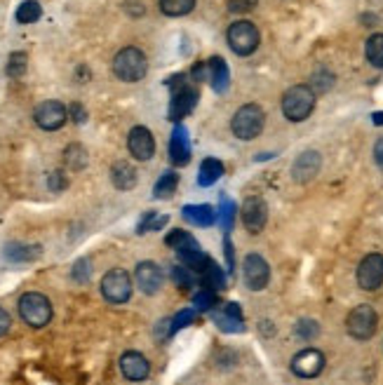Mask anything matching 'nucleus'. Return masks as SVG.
Returning <instances> with one entry per match:
<instances>
[{
  "label": "nucleus",
  "instance_id": "15",
  "mask_svg": "<svg viewBox=\"0 0 383 385\" xmlns=\"http://www.w3.org/2000/svg\"><path fill=\"white\" fill-rule=\"evenodd\" d=\"M134 282H137L139 291H144L146 296H153L163 289L165 275L158 263H153V261H141V263H137V268H134Z\"/></svg>",
  "mask_w": 383,
  "mask_h": 385
},
{
  "label": "nucleus",
  "instance_id": "49",
  "mask_svg": "<svg viewBox=\"0 0 383 385\" xmlns=\"http://www.w3.org/2000/svg\"><path fill=\"white\" fill-rule=\"evenodd\" d=\"M226 256H228V265H236V261H233V245H231V240H226Z\"/></svg>",
  "mask_w": 383,
  "mask_h": 385
},
{
  "label": "nucleus",
  "instance_id": "43",
  "mask_svg": "<svg viewBox=\"0 0 383 385\" xmlns=\"http://www.w3.org/2000/svg\"><path fill=\"white\" fill-rule=\"evenodd\" d=\"M125 12H127V15H132V17H141L146 12V8L141 5V0H127Z\"/></svg>",
  "mask_w": 383,
  "mask_h": 385
},
{
  "label": "nucleus",
  "instance_id": "48",
  "mask_svg": "<svg viewBox=\"0 0 383 385\" xmlns=\"http://www.w3.org/2000/svg\"><path fill=\"white\" fill-rule=\"evenodd\" d=\"M224 313H226V315H231V318L243 320V310H240L238 303H226V306H224Z\"/></svg>",
  "mask_w": 383,
  "mask_h": 385
},
{
  "label": "nucleus",
  "instance_id": "31",
  "mask_svg": "<svg viewBox=\"0 0 383 385\" xmlns=\"http://www.w3.org/2000/svg\"><path fill=\"white\" fill-rule=\"evenodd\" d=\"M168 245L172 247V249H177V252H181V249H193V247H200L197 245V240L193 238L190 233H186V231H172L170 235H168Z\"/></svg>",
  "mask_w": 383,
  "mask_h": 385
},
{
  "label": "nucleus",
  "instance_id": "24",
  "mask_svg": "<svg viewBox=\"0 0 383 385\" xmlns=\"http://www.w3.org/2000/svg\"><path fill=\"white\" fill-rule=\"evenodd\" d=\"M64 163L69 170L73 172H80L88 167V151H85V146L80 144H69L64 148Z\"/></svg>",
  "mask_w": 383,
  "mask_h": 385
},
{
  "label": "nucleus",
  "instance_id": "18",
  "mask_svg": "<svg viewBox=\"0 0 383 385\" xmlns=\"http://www.w3.org/2000/svg\"><path fill=\"white\" fill-rule=\"evenodd\" d=\"M111 181L118 190H132L137 186V170L127 160H118L111 167Z\"/></svg>",
  "mask_w": 383,
  "mask_h": 385
},
{
  "label": "nucleus",
  "instance_id": "28",
  "mask_svg": "<svg viewBox=\"0 0 383 385\" xmlns=\"http://www.w3.org/2000/svg\"><path fill=\"white\" fill-rule=\"evenodd\" d=\"M5 256L10 261H17V263H24V261H33L40 256V247H28V245H8L5 247Z\"/></svg>",
  "mask_w": 383,
  "mask_h": 385
},
{
  "label": "nucleus",
  "instance_id": "32",
  "mask_svg": "<svg viewBox=\"0 0 383 385\" xmlns=\"http://www.w3.org/2000/svg\"><path fill=\"white\" fill-rule=\"evenodd\" d=\"M172 275H174L177 287H181V289H190V287H195V284L200 282V275H197V270L188 268V265H177Z\"/></svg>",
  "mask_w": 383,
  "mask_h": 385
},
{
  "label": "nucleus",
  "instance_id": "3",
  "mask_svg": "<svg viewBox=\"0 0 383 385\" xmlns=\"http://www.w3.org/2000/svg\"><path fill=\"white\" fill-rule=\"evenodd\" d=\"M263 127H266V113L259 104H245L231 117V132L240 141L256 139L263 132Z\"/></svg>",
  "mask_w": 383,
  "mask_h": 385
},
{
  "label": "nucleus",
  "instance_id": "30",
  "mask_svg": "<svg viewBox=\"0 0 383 385\" xmlns=\"http://www.w3.org/2000/svg\"><path fill=\"white\" fill-rule=\"evenodd\" d=\"M26 68H28L26 52H12L10 59H8V66H5V73H8L10 78L19 80V78L26 76Z\"/></svg>",
  "mask_w": 383,
  "mask_h": 385
},
{
  "label": "nucleus",
  "instance_id": "41",
  "mask_svg": "<svg viewBox=\"0 0 383 385\" xmlns=\"http://www.w3.org/2000/svg\"><path fill=\"white\" fill-rule=\"evenodd\" d=\"M172 334H174V322H172V320H160L158 327H156V336L160 341H165V338H170Z\"/></svg>",
  "mask_w": 383,
  "mask_h": 385
},
{
  "label": "nucleus",
  "instance_id": "20",
  "mask_svg": "<svg viewBox=\"0 0 383 385\" xmlns=\"http://www.w3.org/2000/svg\"><path fill=\"white\" fill-rule=\"evenodd\" d=\"M184 219L190 221L193 226H212L216 221V212L212 204H188V207H184Z\"/></svg>",
  "mask_w": 383,
  "mask_h": 385
},
{
  "label": "nucleus",
  "instance_id": "46",
  "mask_svg": "<svg viewBox=\"0 0 383 385\" xmlns=\"http://www.w3.org/2000/svg\"><path fill=\"white\" fill-rule=\"evenodd\" d=\"M10 327H12V318H10V313L5 308H0V336H5V334L10 331Z\"/></svg>",
  "mask_w": 383,
  "mask_h": 385
},
{
  "label": "nucleus",
  "instance_id": "17",
  "mask_svg": "<svg viewBox=\"0 0 383 385\" xmlns=\"http://www.w3.org/2000/svg\"><path fill=\"white\" fill-rule=\"evenodd\" d=\"M320 167H323L320 153L318 151H304L292 163V179L296 183H308L320 174Z\"/></svg>",
  "mask_w": 383,
  "mask_h": 385
},
{
  "label": "nucleus",
  "instance_id": "10",
  "mask_svg": "<svg viewBox=\"0 0 383 385\" xmlns=\"http://www.w3.org/2000/svg\"><path fill=\"white\" fill-rule=\"evenodd\" d=\"M240 219H243V226L247 228V233L256 235L261 233L268 223V204H266L263 197L259 195H250L240 207Z\"/></svg>",
  "mask_w": 383,
  "mask_h": 385
},
{
  "label": "nucleus",
  "instance_id": "14",
  "mask_svg": "<svg viewBox=\"0 0 383 385\" xmlns=\"http://www.w3.org/2000/svg\"><path fill=\"white\" fill-rule=\"evenodd\" d=\"M127 148H129V155L139 163H148V160L156 155V139H153L151 129L144 127V125H137L129 129L127 134Z\"/></svg>",
  "mask_w": 383,
  "mask_h": 385
},
{
  "label": "nucleus",
  "instance_id": "47",
  "mask_svg": "<svg viewBox=\"0 0 383 385\" xmlns=\"http://www.w3.org/2000/svg\"><path fill=\"white\" fill-rule=\"evenodd\" d=\"M374 163L379 165V170H383V136L374 144Z\"/></svg>",
  "mask_w": 383,
  "mask_h": 385
},
{
  "label": "nucleus",
  "instance_id": "21",
  "mask_svg": "<svg viewBox=\"0 0 383 385\" xmlns=\"http://www.w3.org/2000/svg\"><path fill=\"white\" fill-rule=\"evenodd\" d=\"M197 275H200L202 287L209 289V291H219V289H224V287H226V277H224V272L219 270V265H216L212 259H207V261H205V265H202Z\"/></svg>",
  "mask_w": 383,
  "mask_h": 385
},
{
  "label": "nucleus",
  "instance_id": "33",
  "mask_svg": "<svg viewBox=\"0 0 383 385\" xmlns=\"http://www.w3.org/2000/svg\"><path fill=\"white\" fill-rule=\"evenodd\" d=\"M332 85H334V73H329L327 68H318V71L313 73L311 90L315 92V95H325Z\"/></svg>",
  "mask_w": 383,
  "mask_h": 385
},
{
  "label": "nucleus",
  "instance_id": "44",
  "mask_svg": "<svg viewBox=\"0 0 383 385\" xmlns=\"http://www.w3.org/2000/svg\"><path fill=\"white\" fill-rule=\"evenodd\" d=\"M69 117H73V120H76L78 125H80V122L88 120V113H85V108L80 106V104H73V106L69 108Z\"/></svg>",
  "mask_w": 383,
  "mask_h": 385
},
{
  "label": "nucleus",
  "instance_id": "8",
  "mask_svg": "<svg viewBox=\"0 0 383 385\" xmlns=\"http://www.w3.org/2000/svg\"><path fill=\"white\" fill-rule=\"evenodd\" d=\"M172 87L177 85L174 95H172V106H170V120L179 122L184 115H188L197 104V90L184 83V76L172 78Z\"/></svg>",
  "mask_w": 383,
  "mask_h": 385
},
{
  "label": "nucleus",
  "instance_id": "42",
  "mask_svg": "<svg viewBox=\"0 0 383 385\" xmlns=\"http://www.w3.org/2000/svg\"><path fill=\"white\" fill-rule=\"evenodd\" d=\"M193 320H195V310H190V308L188 310H181V313H179L177 318L172 320V322H174V331H177V329H181V327H188Z\"/></svg>",
  "mask_w": 383,
  "mask_h": 385
},
{
  "label": "nucleus",
  "instance_id": "40",
  "mask_svg": "<svg viewBox=\"0 0 383 385\" xmlns=\"http://www.w3.org/2000/svg\"><path fill=\"white\" fill-rule=\"evenodd\" d=\"M47 186H49V190L52 192H61L69 186V179L64 177V172H52L47 177Z\"/></svg>",
  "mask_w": 383,
  "mask_h": 385
},
{
  "label": "nucleus",
  "instance_id": "2",
  "mask_svg": "<svg viewBox=\"0 0 383 385\" xmlns=\"http://www.w3.org/2000/svg\"><path fill=\"white\" fill-rule=\"evenodd\" d=\"M148 73V59L144 49L129 45L122 47L113 57V76L122 80V83H139Z\"/></svg>",
  "mask_w": 383,
  "mask_h": 385
},
{
  "label": "nucleus",
  "instance_id": "19",
  "mask_svg": "<svg viewBox=\"0 0 383 385\" xmlns=\"http://www.w3.org/2000/svg\"><path fill=\"white\" fill-rule=\"evenodd\" d=\"M170 155H172V163H174L177 167L188 165V160H190V146H188V136H186V129H184V127H177L174 134H172Z\"/></svg>",
  "mask_w": 383,
  "mask_h": 385
},
{
  "label": "nucleus",
  "instance_id": "26",
  "mask_svg": "<svg viewBox=\"0 0 383 385\" xmlns=\"http://www.w3.org/2000/svg\"><path fill=\"white\" fill-rule=\"evenodd\" d=\"M158 8L165 17H186L193 12L195 0H158Z\"/></svg>",
  "mask_w": 383,
  "mask_h": 385
},
{
  "label": "nucleus",
  "instance_id": "38",
  "mask_svg": "<svg viewBox=\"0 0 383 385\" xmlns=\"http://www.w3.org/2000/svg\"><path fill=\"white\" fill-rule=\"evenodd\" d=\"M226 3L233 15H247V12H252L256 8L259 0H226Z\"/></svg>",
  "mask_w": 383,
  "mask_h": 385
},
{
  "label": "nucleus",
  "instance_id": "37",
  "mask_svg": "<svg viewBox=\"0 0 383 385\" xmlns=\"http://www.w3.org/2000/svg\"><path fill=\"white\" fill-rule=\"evenodd\" d=\"M216 325H219L224 331H243V320L238 318H231V315H226L224 310H221L219 315H216Z\"/></svg>",
  "mask_w": 383,
  "mask_h": 385
},
{
  "label": "nucleus",
  "instance_id": "29",
  "mask_svg": "<svg viewBox=\"0 0 383 385\" xmlns=\"http://www.w3.org/2000/svg\"><path fill=\"white\" fill-rule=\"evenodd\" d=\"M17 22L19 24H35L42 17V8L38 0H24V3L17 8Z\"/></svg>",
  "mask_w": 383,
  "mask_h": 385
},
{
  "label": "nucleus",
  "instance_id": "4",
  "mask_svg": "<svg viewBox=\"0 0 383 385\" xmlns=\"http://www.w3.org/2000/svg\"><path fill=\"white\" fill-rule=\"evenodd\" d=\"M226 42L238 57H250L254 54L259 45H261V33H259L256 24L250 19H238L233 22L226 31Z\"/></svg>",
  "mask_w": 383,
  "mask_h": 385
},
{
  "label": "nucleus",
  "instance_id": "9",
  "mask_svg": "<svg viewBox=\"0 0 383 385\" xmlns=\"http://www.w3.org/2000/svg\"><path fill=\"white\" fill-rule=\"evenodd\" d=\"M33 120L35 125L40 129H45V132H57L66 125V120H69V108L64 106L61 101H42L35 106L33 110Z\"/></svg>",
  "mask_w": 383,
  "mask_h": 385
},
{
  "label": "nucleus",
  "instance_id": "25",
  "mask_svg": "<svg viewBox=\"0 0 383 385\" xmlns=\"http://www.w3.org/2000/svg\"><path fill=\"white\" fill-rule=\"evenodd\" d=\"M364 57L374 68H383V33L369 35L364 42Z\"/></svg>",
  "mask_w": 383,
  "mask_h": 385
},
{
  "label": "nucleus",
  "instance_id": "39",
  "mask_svg": "<svg viewBox=\"0 0 383 385\" xmlns=\"http://www.w3.org/2000/svg\"><path fill=\"white\" fill-rule=\"evenodd\" d=\"M90 275H92L90 261L88 259L76 261V265H73V279H76V282H88Z\"/></svg>",
  "mask_w": 383,
  "mask_h": 385
},
{
  "label": "nucleus",
  "instance_id": "6",
  "mask_svg": "<svg viewBox=\"0 0 383 385\" xmlns=\"http://www.w3.org/2000/svg\"><path fill=\"white\" fill-rule=\"evenodd\" d=\"M345 329L355 341H369L379 329V315H376L374 306L369 303H360L348 313L345 318Z\"/></svg>",
  "mask_w": 383,
  "mask_h": 385
},
{
  "label": "nucleus",
  "instance_id": "45",
  "mask_svg": "<svg viewBox=\"0 0 383 385\" xmlns=\"http://www.w3.org/2000/svg\"><path fill=\"white\" fill-rule=\"evenodd\" d=\"M233 209H236V207H233L231 202H226V204H224V209H221V212H219V219L226 223V228H231V226H233Z\"/></svg>",
  "mask_w": 383,
  "mask_h": 385
},
{
  "label": "nucleus",
  "instance_id": "13",
  "mask_svg": "<svg viewBox=\"0 0 383 385\" xmlns=\"http://www.w3.org/2000/svg\"><path fill=\"white\" fill-rule=\"evenodd\" d=\"M325 355L318 347H304L292 357V371L299 378H318L325 369Z\"/></svg>",
  "mask_w": 383,
  "mask_h": 385
},
{
  "label": "nucleus",
  "instance_id": "16",
  "mask_svg": "<svg viewBox=\"0 0 383 385\" xmlns=\"http://www.w3.org/2000/svg\"><path fill=\"white\" fill-rule=\"evenodd\" d=\"M120 374L127 378L129 383H141L146 381L151 374V362L146 359V355H141L137 350H127L120 357Z\"/></svg>",
  "mask_w": 383,
  "mask_h": 385
},
{
  "label": "nucleus",
  "instance_id": "34",
  "mask_svg": "<svg viewBox=\"0 0 383 385\" xmlns=\"http://www.w3.org/2000/svg\"><path fill=\"white\" fill-rule=\"evenodd\" d=\"M294 334L299 338H304V341H313L320 334V327H318V322L315 320H299L296 322V327H294Z\"/></svg>",
  "mask_w": 383,
  "mask_h": 385
},
{
  "label": "nucleus",
  "instance_id": "22",
  "mask_svg": "<svg viewBox=\"0 0 383 385\" xmlns=\"http://www.w3.org/2000/svg\"><path fill=\"white\" fill-rule=\"evenodd\" d=\"M207 80H212V87L216 92H224L228 87V68L221 57H212L207 61Z\"/></svg>",
  "mask_w": 383,
  "mask_h": 385
},
{
  "label": "nucleus",
  "instance_id": "27",
  "mask_svg": "<svg viewBox=\"0 0 383 385\" xmlns=\"http://www.w3.org/2000/svg\"><path fill=\"white\" fill-rule=\"evenodd\" d=\"M177 186H179V174L177 172H165L163 177L158 179L156 188H153V195L158 197V200H168L177 192Z\"/></svg>",
  "mask_w": 383,
  "mask_h": 385
},
{
  "label": "nucleus",
  "instance_id": "35",
  "mask_svg": "<svg viewBox=\"0 0 383 385\" xmlns=\"http://www.w3.org/2000/svg\"><path fill=\"white\" fill-rule=\"evenodd\" d=\"M168 223V216H158L156 212H146L144 219L139 221V233H148V231H160V228Z\"/></svg>",
  "mask_w": 383,
  "mask_h": 385
},
{
  "label": "nucleus",
  "instance_id": "7",
  "mask_svg": "<svg viewBox=\"0 0 383 385\" xmlns=\"http://www.w3.org/2000/svg\"><path fill=\"white\" fill-rule=\"evenodd\" d=\"M132 277H129L127 270L122 268H113L108 270L101 279V296L113 306H120V303H127L129 296H132Z\"/></svg>",
  "mask_w": 383,
  "mask_h": 385
},
{
  "label": "nucleus",
  "instance_id": "36",
  "mask_svg": "<svg viewBox=\"0 0 383 385\" xmlns=\"http://www.w3.org/2000/svg\"><path fill=\"white\" fill-rule=\"evenodd\" d=\"M193 303L197 310H209L212 306H216V291H209V289H200L197 294L193 296Z\"/></svg>",
  "mask_w": 383,
  "mask_h": 385
},
{
  "label": "nucleus",
  "instance_id": "12",
  "mask_svg": "<svg viewBox=\"0 0 383 385\" xmlns=\"http://www.w3.org/2000/svg\"><path fill=\"white\" fill-rule=\"evenodd\" d=\"M357 287L364 291H376L383 284V254H367L357 265Z\"/></svg>",
  "mask_w": 383,
  "mask_h": 385
},
{
  "label": "nucleus",
  "instance_id": "11",
  "mask_svg": "<svg viewBox=\"0 0 383 385\" xmlns=\"http://www.w3.org/2000/svg\"><path fill=\"white\" fill-rule=\"evenodd\" d=\"M243 277L252 291H261L270 282V265L261 254H247L243 261Z\"/></svg>",
  "mask_w": 383,
  "mask_h": 385
},
{
  "label": "nucleus",
  "instance_id": "50",
  "mask_svg": "<svg viewBox=\"0 0 383 385\" xmlns=\"http://www.w3.org/2000/svg\"><path fill=\"white\" fill-rule=\"evenodd\" d=\"M374 122H376V125H383V113H379V115H374Z\"/></svg>",
  "mask_w": 383,
  "mask_h": 385
},
{
  "label": "nucleus",
  "instance_id": "5",
  "mask_svg": "<svg viewBox=\"0 0 383 385\" xmlns=\"http://www.w3.org/2000/svg\"><path fill=\"white\" fill-rule=\"evenodd\" d=\"M17 308H19V318L33 329L47 327L49 320H52V303L40 291H26V294H22Z\"/></svg>",
  "mask_w": 383,
  "mask_h": 385
},
{
  "label": "nucleus",
  "instance_id": "23",
  "mask_svg": "<svg viewBox=\"0 0 383 385\" xmlns=\"http://www.w3.org/2000/svg\"><path fill=\"white\" fill-rule=\"evenodd\" d=\"M221 177H224V165H221L219 160H216V158L202 160L200 174H197V183H200V186H212V183L219 181Z\"/></svg>",
  "mask_w": 383,
  "mask_h": 385
},
{
  "label": "nucleus",
  "instance_id": "1",
  "mask_svg": "<svg viewBox=\"0 0 383 385\" xmlns=\"http://www.w3.org/2000/svg\"><path fill=\"white\" fill-rule=\"evenodd\" d=\"M318 95L311 90V85H294L282 95V115L289 122H304L315 110Z\"/></svg>",
  "mask_w": 383,
  "mask_h": 385
}]
</instances>
